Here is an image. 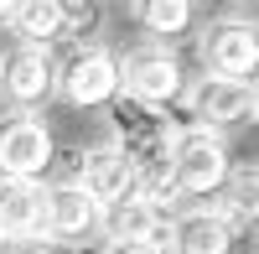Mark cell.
<instances>
[{
	"label": "cell",
	"instance_id": "cell-1",
	"mask_svg": "<svg viewBox=\"0 0 259 254\" xmlns=\"http://www.w3.org/2000/svg\"><path fill=\"white\" fill-rule=\"evenodd\" d=\"M171 177H177V192H182V197L223 192L228 177H233L223 130H207V124H182L177 140H171Z\"/></svg>",
	"mask_w": 259,
	"mask_h": 254
},
{
	"label": "cell",
	"instance_id": "cell-2",
	"mask_svg": "<svg viewBox=\"0 0 259 254\" xmlns=\"http://www.w3.org/2000/svg\"><path fill=\"white\" fill-rule=\"evenodd\" d=\"M57 94L73 104V109H109L124 94L119 78V57L104 47H78L68 62H57Z\"/></svg>",
	"mask_w": 259,
	"mask_h": 254
},
{
	"label": "cell",
	"instance_id": "cell-3",
	"mask_svg": "<svg viewBox=\"0 0 259 254\" xmlns=\"http://www.w3.org/2000/svg\"><path fill=\"white\" fill-rule=\"evenodd\" d=\"M109 130H114V145L135 161V166H150V161H171V140H177V124H171L161 109L150 104H135V99H114L109 104Z\"/></svg>",
	"mask_w": 259,
	"mask_h": 254
},
{
	"label": "cell",
	"instance_id": "cell-4",
	"mask_svg": "<svg viewBox=\"0 0 259 254\" xmlns=\"http://www.w3.org/2000/svg\"><path fill=\"white\" fill-rule=\"evenodd\" d=\"M52 94H57V57L47 47H26V41H16L11 52H0V99H6L11 109L31 114Z\"/></svg>",
	"mask_w": 259,
	"mask_h": 254
},
{
	"label": "cell",
	"instance_id": "cell-5",
	"mask_svg": "<svg viewBox=\"0 0 259 254\" xmlns=\"http://www.w3.org/2000/svg\"><path fill=\"white\" fill-rule=\"evenodd\" d=\"M119 78H124V99L135 104H150V109H161V104H177L187 89H182V62L171 47H135L119 57Z\"/></svg>",
	"mask_w": 259,
	"mask_h": 254
},
{
	"label": "cell",
	"instance_id": "cell-6",
	"mask_svg": "<svg viewBox=\"0 0 259 254\" xmlns=\"http://www.w3.org/2000/svg\"><path fill=\"white\" fill-rule=\"evenodd\" d=\"M202 62L212 78H233V83H254L259 68V26L244 16H223L212 21L202 36Z\"/></svg>",
	"mask_w": 259,
	"mask_h": 254
},
{
	"label": "cell",
	"instance_id": "cell-7",
	"mask_svg": "<svg viewBox=\"0 0 259 254\" xmlns=\"http://www.w3.org/2000/svg\"><path fill=\"white\" fill-rule=\"evenodd\" d=\"M47 166H52V130L36 114H16L0 124V177L41 182Z\"/></svg>",
	"mask_w": 259,
	"mask_h": 254
},
{
	"label": "cell",
	"instance_id": "cell-8",
	"mask_svg": "<svg viewBox=\"0 0 259 254\" xmlns=\"http://www.w3.org/2000/svg\"><path fill=\"white\" fill-rule=\"evenodd\" d=\"M182 99H187L192 124H207V130H223V124H239L254 114V83H233V78H212V73H202Z\"/></svg>",
	"mask_w": 259,
	"mask_h": 254
},
{
	"label": "cell",
	"instance_id": "cell-9",
	"mask_svg": "<svg viewBox=\"0 0 259 254\" xmlns=\"http://www.w3.org/2000/svg\"><path fill=\"white\" fill-rule=\"evenodd\" d=\"M104 234H109V244H150V249H171V213L156 202H145L140 192H130L124 202L104 207Z\"/></svg>",
	"mask_w": 259,
	"mask_h": 254
},
{
	"label": "cell",
	"instance_id": "cell-10",
	"mask_svg": "<svg viewBox=\"0 0 259 254\" xmlns=\"http://www.w3.org/2000/svg\"><path fill=\"white\" fill-rule=\"evenodd\" d=\"M78 187L99 202V213H104V207H114V202H124L130 192H135V161H130L114 140L94 145V151L83 156V166H78Z\"/></svg>",
	"mask_w": 259,
	"mask_h": 254
},
{
	"label": "cell",
	"instance_id": "cell-11",
	"mask_svg": "<svg viewBox=\"0 0 259 254\" xmlns=\"http://www.w3.org/2000/svg\"><path fill=\"white\" fill-rule=\"evenodd\" d=\"M99 223H104L99 202L83 192L78 182L47 187V239H52V244H78V239H89Z\"/></svg>",
	"mask_w": 259,
	"mask_h": 254
},
{
	"label": "cell",
	"instance_id": "cell-12",
	"mask_svg": "<svg viewBox=\"0 0 259 254\" xmlns=\"http://www.w3.org/2000/svg\"><path fill=\"white\" fill-rule=\"evenodd\" d=\"M171 254H233V223L218 207H187L171 218Z\"/></svg>",
	"mask_w": 259,
	"mask_h": 254
},
{
	"label": "cell",
	"instance_id": "cell-13",
	"mask_svg": "<svg viewBox=\"0 0 259 254\" xmlns=\"http://www.w3.org/2000/svg\"><path fill=\"white\" fill-rule=\"evenodd\" d=\"M0 234H47V187L0 177Z\"/></svg>",
	"mask_w": 259,
	"mask_h": 254
},
{
	"label": "cell",
	"instance_id": "cell-14",
	"mask_svg": "<svg viewBox=\"0 0 259 254\" xmlns=\"http://www.w3.org/2000/svg\"><path fill=\"white\" fill-rule=\"evenodd\" d=\"M62 26H68V6L62 0H26V6L11 11V31L26 41V47H57L62 41Z\"/></svg>",
	"mask_w": 259,
	"mask_h": 254
},
{
	"label": "cell",
	"instance_id": "cell-15",
	"mask_svg": "<svg viewBox=\"0 0 259 254\" xmlns=\"http://www.w3.org/2000/svg\"><path fill=\"white\" fill-rule=\"evenodd\" d=\"M218 213L239 228V223H259V166H239L228 177L223 197H218Z\"/></svg>",
	"mask_w": 259,
	"mask_h": 254
},
{
	"label": "cell",
	"instance_id": "cell-16",
	"mask_svg": "<svg viewBox=\"0 0 259 254\" xmlns=\"http://www.w3.org/2000/svg\"><path fill=\"white\" fill-rule=\"evenodd\" d=\"M140 26L161 41H177L187 26H192V6L187 0H145L140 6Z\"/></svg>",
	"mask_w": 259,
	"mask_h": 254
},
{
	"label": "cell",
	"instance_id": "cell-17",
	"mask_svg": "<svg viewBox=\"0 0 259 254\" xmlns=\"http://www.w3.org/2000/svg\"><path fill=\"white\" fill-rule=\"evenodd\" d=\"M0 254H57L47 234H0Z\"/></svg>",
	"mask_w": 259,
	"mask_h": 254
},
{
	"label": "cell",
	"instance_id": "cell-18",
	"mask_svg": "<svg viewBox=\"0 0 259 254\" xmlns=\"http://www.w3.org/2000/svg\"><path fill=\"white\" fill-rule=\"evenodd\" d=\"M99 21L94 6H68V26H62V41H78L83 47V36H89V26Z\"/></svg>",
	"mask_w": 259,
	"mask_h": 254
},
{
	"label": "cell",
	"instance_id": "cell-19",
	"mask_svg": "<svg viewBox=\"0 0 259 254\" xmlns=\"http://www.w3.org/2000/svg\"><path fill=\"white\" fill-rule=\"evenodd\" d=\"M104 254H161V249H150V244H104Z\"/></svg>",
	"mask_w": 259,
	"mask_h": 254
},
{
	"label": "cell",
	"instance_id": "cell-20",
	"mask_svg": "<svg viewBox=\"0 0 259 254\" xmlns=\"http://www.w3.org/2000/svg\"><path fill=\"white\" fill-rule=\"evenodd\" d=\"M11 11H16V6H6V0H0V21H11Z\"/></svg>",
	"mask_w": 259,
	"mask_h": 254
},
{
	"label": "cell",
	"instance_id": "cell-21",
	"mask_svg": "<svg viewBox=\"0 0 259 254\" xmlns=\"http://www.w3.org/2000/svg\"><path fill=\"white\" fill-rule=\"evenodd\" d=\"M254 119H259V78H254Z\"/></svg>",
	"mask_w": 259,
	"mask_h": 254
}]
</instances>
